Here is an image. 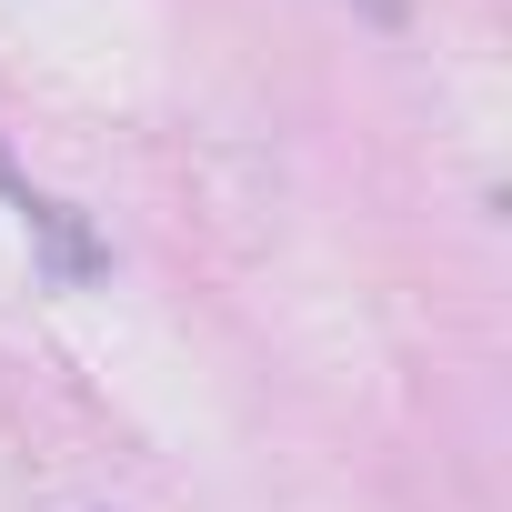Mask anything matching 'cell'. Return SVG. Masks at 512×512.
<instances>
[{
  "label": "cell",
  "mask_w": 512,
  "mask_h": 512,
  "mask_svg": "<svg viewBox=\"0 0 512 512\" xmlns=\"http://www.w3.org/2000/svg\"><path fill=\"white\" fill-rule=\"evenodd\" d=\"M352 11H362V21H402V11H412V0H352Z\"/></svg>",
  "instance_id": "1"
}]
</instances>
